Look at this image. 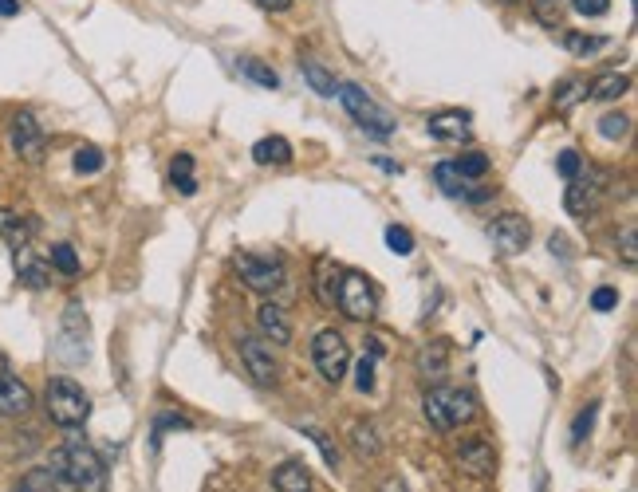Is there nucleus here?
<instances>
[{
	"label": "nucleus",
	"instance_id": "47",
	"mask_svg": "<svg viewBox=\"0 0 638 492\" xmlns=\"http://www.w3.org/2000/svg\"><path fill=\"white\" fill-rule=\"evenodd\" d=\"M20 12V0H0V16H16Z\"/></svg>",
	"mask_w": 638,
	"mask_h": 492
},
{
	"label": "nucleus",
	"instance_id": "43",
	"mask_svg": "<svg viewBox=\"0 0 638 492\" xmlns=\"http://www.w3.org/2000/svg\"><path fill=\"white\" fill-rule=\"evenodd\" d=\"M638 225H627V229H623V237H619V245H623V260H627V264H635L638 260Z\"/></svg>",
	"mask_w": 638,
	"mask_h": 492
},
{
	"label": "nucleus",
	"instance_id": "1",
	"mask_svg": "<svg viewBox=\"0 0 638 492\" xmlns=\"http://www.w3.org/2000/svg\"><path fill=\"white\" fill-rule=\"evenodd\" d=\"M52 473L75 492H107V461L79 437L52 453Z\"/></svg>",
	"mask_w": 638,
	"mask_h": 492
},
{
	"label": "nucleus",
	"instance_id": "14",
	"mask_svg": "<svg viewBox=\"0 0 638 492\" xmlns=\"http://www.w3.org/2000/svg\"><path fill=\"white\" fill-rule=\"evenodd\" d=\"M12 264H16L20 284H24V288H32V292H44V288L52 284V264H48L40 252H32L28 245H20L16 252H12Z\"/></svg>",
	"mask_w": 638,
	"mask_h": 492
},
{
	"label": "nucleus",
	"instance_id": "30",
	"mask_svg": "<svg viewBox=\"0 0 638 492\" xmlns=\"http://www.w3.org/2000/svg\"><path fill=\"white\" fill-rule=\"evenodd\" d=\"M434 182H438V189H442L446 197H469L465 178L453 170V162H438V166H434Z\"/></svg>",
	"mask_w": 638,
	"mask_h": 492
},
{
	"label": "nucleus",
	"instance_id": "2",
	"mask_svg": "<svg viewBox=\"0 0 638 492\" xmlns=\"http://www.w3.org/2000/svg\"><path fill=\"white\" fill-rule=\"evenodd\" d=\"M422 414H426V422H430L434 430L449 433L477 418V398H473L469 390L434 382V386L426 390V398H422Z\"/></svg>",
	"mask_w": 638,
	"mask_h": 492
},
{
	"label": "nucleus",
	"instance_id": "45",
	"mask_svg": "<svg viewBox=\"0 0 638 492\" xmlns=\"http://www.w3.org/2000/svg\"><path fill=\"white\" fill-rule=\"evenodd\" d=\"M260 8H268V12H288L292 8V0H256Z\"/></svg>",
	"mask_w": 638,
	"mask_h": 492
},
{
	"label": "nucleus",
	"instance_id": "23",
	"mask_svg": "<svg viewBox=\"0 0 638 492\" xmlns=\"http://www.w3.org/2000/svg\"><path fill=\"white\" fill-rule=\"evenodd\" d=\"M300 75H304V83L316 91V95H323V99H335V91H339V83H335V75L323 67V63L316 60H304L300 63Z\"/></svg>",
	"mask_w": 638,
	"mask_h": 492
},
{
	"label": "nucleus",
	"instance_id": "41",
	"mask_svg": "<svg viewBox=\"0 0 638 492\" xmlns=\"http://www.w3.org/2000/svg\"><path fill=\"white\" fill-rule=\"evenodd\" d=\"M568 8H575L579 16H607V12H611V0H572Z\"/></svg>",
	"mask_w": 638,
	"mask_h": 492
},
{
	"label": "nucleus",
	"instance_id": "42",
	"mask_svg": "<svg viewBox=\"0 0 638 492\" xmlns=\"http://www.w3.org/2000/svg\"><path fill=\"white\" fill-rule=\"evenodd\" d=\"M556 170H560V174H564V178H568V182H572L575 174H579V170H583V158H579V154H575V150H564V154H560V162H556Z\"/></svg>",
	"mask_w": 638,
	"mask_h": 492
},
{
	"label": "nucleus",
	"instance_id": "35",
	"mask_svg": "<svg viewBox=\"0 0 638 492\" xmlns=\"http://www.w3.org/2000/svg\"><path fill=\"white\" fill-rule=\"evenodd\" d=\"M595 414H599V402H591V406H583V410L575 414V422H572V445H583V441H587V433L595 430Z\"/></svg>",
	"mask_w": 638,
	"mask_h": 492
},
{
	"label": "nucleus",
	"instance_id": "40",
	"mask_svg": "<svg viewBox=\"0 0 638 492\" xmlns=\"http://www.w3.org/2000/svg\"><path fill=\"white\" fill-rule=\"evenodd\" d=\"M355 386L367 394V390H375V359L371 355H363L359 359V367H355Z\"/></svg>",
	"mask_w": 638,
	"mask_h": 492
},
{
	"label": "nucleus",
	"instance_id": "49",
	"mask_svg": "<svg viewBox=\"0 0 638 492\" xmlns=\"http://www.w3.org/2000/svg\"><path fill=\"white\" fill-rule=\"evenodd\" d=\"M0 367H4V359H0Z\"/></svg>",
	"mask_w": 638,
	"mask_h": 492
},
{
	"label": "nucleus",
	"instance_id": "25",
	"mask_svg": "<svg viewBox=\"0 0 638 492\" xmlns=\"http://www.w3.org/2000/svg\"><path fill=\"white\" fill-rule=\"evenodd\" d=\"M0 237L8 241L12 248L28 245V237H32V225L20 217V213H12V209H0Z\"/></svg>",
	"mask_w": 638,
	"mask_h": 492
},
{
	"label": "nucleus",
	"instance_id": "39",
	"mask_svg": "<svg viewBox=\"0 0 638 492\" xmlns=\"http://www.w3.org/2000/svg\"><path fill=\"white\" fill-rule=\"evenodd\" d=\"M304 433L316 441V449H319V457H323V465L327 469H335L339 465V453H335V445H331V437L327 433H319V430H312V426H304Z\"/></svg>",
	"mask_w": 638,
	"mask_h": 492
},
{
	"label": "nucleus",
	"instance_id": "12",
	"mask_svg": "<svg viewBox=\"0 0 638 492\" xmlns=\"http://www.w3.org/2000/svg\"><path fill=\"white\" fill-rule=\"evenodd\" d=\"M528 237H532V229H528V221H524L520 213H501V217L489 225V241H493V248H497L501 256L524 252V248H528Z\"/></svg>",
	"mask_w": 638,
	"mask_h": 492
},
{
	"label": "nucleus",
	"instance_id": "10",
	"mask_svg": "<svg viewBox=\"0 0 638 492\" xmlns=\"http://www.w3.org/2000/svg\"><path fill=\"white\" fill-rule=\"evenodd\" d=\"M8 142L16 150V158L24 162H44V150H48V138H44V126L32 111H16L12 123H8Z\"/></svg>",
	"mask_w": 638,
	"mask_h": 492
},
{
	"label": "nucleus",
	"instance_id": "9",
	"mask_svg": "<svg viewBox=\"0 0 638 492\" xmlns=\"http://www.w3.org/2000/svg\"><path fill=\"white\" fill-rule=\"evenodd\" d=\"M607 182H611V174L607 170H579L568 185V193H564V205H568V213L572 217H587V213H595L599 209V201H603V193H607Z\"/></svg>",
	"mask_w": 638,
	"mask_h": 492
},
{
	"label": "nucleus",
	"instance_id": "34",
	"mask_svg": "<svg viewBox=\"0 0 638 492\" xmlns=\"http://www.w3.org/2000/svg\"><path fill=\"white\" fill-rule=\"evenodd\" d=\"M103 150L99 146H79L75 150V158H71V166H75V174H99L103 170Z\"/></svg>",
	"mask_w": 638,
	"mask_h": 492
},
{
	"label": "nucleus",
	"instance_id": "11",
	"mask_svg": "<svg viewBox=\"0 0 638 492\" xmlns=\"http://www.w3.org/2000/svg\"><path fill=\"white\" fill-rule=\"evenodd\" d=\"M241 363L249 370V378L260 382V386H276V378H280V363H276V351H272V343L268 339H253V335H245L241 339Z\"/></svg>",
	"mask_w": 638,
	"mask_h": 492
},
{
	"label": "nucleus",
	"instance_id": "16",
	"mask_svg": "<svg viewBox=\"0 0 638 492\" xmlns=\"http://www.w3.org/2000/svg\"><path fill=\"white\" fill-rule=\"evenodd\" d=\"M256 327H260V339H268L272 347H288L292 343V319H288V311L280 304H260Z\"/></svg>",
	"mask_w": 638,
	"mask_h": 492
},
{
	"label": "nucleus",
	"instance_id": "27",
	"mask_svg": "<svg viewBox=\"0 0 638 492\" xmlns=\"http://www.w3.org/2000/svg\"><path fill=\"white\" fill-rule=\"evenodd\" d=\"M170 182L182 197H193L197 193V178H193V154H178L170 162Z\"/></svg>",
	"mask_w": 638,
	"mask_h": 492
},
{
	"label": "nucleus",
	"instance_id": "46",
	"mask_svg": "<svg viewBox=\"0 0 638 492\" xmlns=\"http://www.w3.org/2000/svg\"><path fill=\"white\" fill-rule=\"evenodd\" d=\"M375 166H379L383 174H402V166H398V162H390V158H375Z\"/></svg>",
	"mask_w": 638,
	"mask_h": 492
},
{
	"label": "nucleus",
	"instance_id": "5",
	"mask_svg": "<svg viewBox=\"0 0 638 492\" xmlns=\"http://www.w3.org/2000/svg\"><path fill=\"white\" fill-rule=\"evenodd\" d=\"M335 99L347 107V115L355 119V123L363 126L367 134H375V138H390L394 130H398V119L386 111V107H379L359 83H339V91H335Z\"/></svg>",
	"mask_w": 638,
	"mask_h": 492
},
{
	"label": "nucleus",
	"instance_id": "3",
	"mask_svg": "<svg viewBox=\"0 0 638 492\" xmlns=\"http://www.w3.org/2000/svg\"><path fill=\"white\" fill-rule=\"evenodd\" d=\"M44 410L52 418V426L60 430H79L91 418V398L75 378H52L44 390Z\"/></svg>",
	"mask_w": 638,
	"mask_h": 492
},
{
	"label": "nucleus",
	"instance_id": "22",
	"mask_svg": "<svg viewBox=\"0 0 638 492\" xmlns=\"http://www.w3.org/2000/svg\"><path fill=\"white\" fill-rule=\"evenodd\" d=\"M316 296L323 308H335V300H339V268L327 256L316 260Z\"/></svg>",
	"mask_w": 638,
	"mask_h": 492
},
{
	"label": "nucleus",
	"instance_id": "29",
	"mask_svg": "<svg viewBox=\"0 0 638 492\" xmlns=\"http://www.w3.org/2000/svg\"><path fill=\"white\" fill-rule=\"evenodd\" d=\"M351 441H355V453H359V457H379V449H383V445H379V430H375L371 422H355V426H351Z\"/></svg>",
	"mask_w": 638,
	"mask_h": 492
},
{
	"label": "nucleus",
	"instance_id": "38",
	"mask_svg": "<svg viewBox=\"0 0 638 492\" xmlns=\"http://www.w3.org/2000/svg\"><path fill=\"white\" fill-rule=\"evenodd\" d=\"M386 245L390 252H398V256H410L414 252V237H410V229H402V225H386Z\"/></svg>",
	"mask_w": 638,
	"mask_h": 492
},
{
	"label": "nucleus",
	"instance_id": "33",
	"mask_svg": "<svg viewBox=\"0 0 638 492\" xmlns=\"http://www.w3.org/2000/svg\"><path fill=\"white\" fill-rule=\"evenodd\" d=\"M453 170L469 182V178H485L489 174V158L481 154V150H473V154H461V158H453Z\"/></svg>",
	"mask_w": 638,
	"mask_h": 492
},
{
	"label": "nucleus",
	"instance_id": "15",
	"mask_svg": "<svg viewBox=\"0 0 638 492\" xmlns=\"http://www.w3.org/2000/svg\"><path fill=\"white\" fill-rule=\"evenodd\" d=\"M32 406H36L32 390L16 374L0 370V418H24V414H32Z\"/></svg>",
	"mask_w": 638,
	"mask_h": 492
},
{
	"label": "nucleus",
	"instance_id": "8",
	"mask_svg": "<svg viewBox=\"0 0 638 492\" xmlns=\"http://www.w3.org/2000/svg\"><path fill=\"white\" fill-rule=\"evenodd\" d=\"M233 268H237V276L260 292V296H268V292H276V288H284V280H288V268H284V260L280 256H256V252H237V260H233Z\"/></svg>",
	"mask_w": 638,
	"mask_h": 492
},
{
	"label": "nucleus",
	"instance_id": "44",
	"mask_svg": "<svg viewBox=\"0 0 638 492\" xmlns=\"http://www.w3.org/2000/svg\"><path fill=\"white\" fill-rule=\"evenodd\" d=\"M591 308H595V311H615V308H619V292H615V288H599V292L591 296Z\"/></svg>",
	"mask_w": 638,
	"mask_h": 492
},
{
	"label": "nucleus",
	"instance_id": "6",
	"mask_svg": "<svg viewBox=\"0 0 638 492\" xmlns=\"http://www.w3.org/2000/svg\"><path fill=\"white\" fill-rule=\"evenodd\" d=\"M347 319H355V323H371L375 319V311H379V292H375V284H371V276H363V272H339V300H335Z\"/></svg>",
	"mask_w": 638,
	"mask_h": 492
},
{
	"label": "nucleus",
	"instance_id": "21",
	"mask_svg": "<svg viewBox=\"0 0 638 492\" xmlns=\"http://www.w3.org/2000/svg\"><path fill=\"white\" fill-rule=\"evenodd\" d=\"M631 91V79L623 75V71H607V75H599L591 87H587V99H595V103H615V99H623Z\"/></svg>",
	"mask_w": 638,
	"mask_h": 492
},
{
	"label": "nucleus",
	"instance_id": "28",
	"mask_svg": "<svg viewBox=\"0 0 638 492\" xmlns=\"http://www.w3.org/2000/svg\"><path fill=\"white\" fill-rule=\"evenodd\" d=\"M611 40L607 36H587V32H564V48L572 52V56H595V52H603Z\"/></svg>",
	"mask_w": 638,
	"mask_h": 492
},
{
	"label": "nucleus",
	"instance_id": "13",
	"mask_svg": "<svg viewBox=\"0 0 638 492\" xmlns=\"http://www.w3.org/2000/svg\"><path fill=\"white\" fill-rule=\"evenodd\" d=\"M457 465L461 473L469 477H493V465H497V453H493V441L489 437H469L457 445Z\"/></svg>",
	"mask_w": 638,
	"mask_h": 492
},
{
	"label": "nucleus",
	"instance_id": "48",
	"mask_svg": "<svg viewBox=\"0 0 638 492\" xmlns=\"http://www.w3.org/2000/svg\"><path fill=\"white\" fill-rule=\"evenodd\" d=\"M379 492H406V485H402V481H383V489Z\"/></svg>",
	"mask_w": 638,
	"mask_h": 492
},
{
	"label": "nucleus",
	"instance_id": "20",
	"mask_svg": "<svg viewBox=\"0 0 638 492\" xmlns=\"http://www.w3.org/2000/svg\"><path fill=\"white\" fill-rule=\"evenodd\" d=\"M253 162L256 166H288L292 162V142L280 138V134H268L253 146Z\"/></svg>",
	"mask_w": 638,
	"mask_h": 492
},
{
	"label": "nucleus",
	"instance_id": "17",
	"mask_svg": "<svg viewBox=\"0 0 638 492\" xmlns=\"http://www.w3.org/2000/svg\"><path fill=\"white\" fill-rule=\"evenodd\" d=\"M426 130L438 142H469V115L465 111H438L426 119Z\"/></svg>",
	"mask_w": 638,
	"mask_h": 492
},
{
	"label": "nucleus",
	"instance_id": "24",
	"mask_svg": "<svg viewBox=\"0 0 638 492\" xmlns=\"http://www.w3.org/2000/svg\"><path fill=\"white\" fill-rule=\"evenodd\" d=\"M528 8H532V16H536V24L540 28H564V16H568V0H528Z\"/></svg>",
	"mask_w": 638,
	"mask_h": 492
},
{
	"label": "nucleus",
	"instance_id": "19",
	"mask_svg": "<svg viewBox=\"0 0 638 492\" xmlns=\"http://www.w3.org/2000/svg\"><path fill=\"white\" fill-rule=\"evenodd\" d=\"M272 489L276 492H312V473L304 461H284L272 469Z\"/></svg>",
	"mask_w": 638,
	"mask_h": 492
},
{
	"label": "nucleus",
	"instance_id": "26",
	"mask_svg": "<svg viewBox=\"0 0 638 492\" xmlns=\"http://www.w3.org/2000/svg\"><path fill=\"white\" fill-rule=\"evenodd\" d=\"M583 99H587V83H583V79H564V83L556 87V95H552V103H556L560 115H572Z\"/></svg>",
	"mask_w": 638,
	"mask_h": 492
},
{
	"label": "nucleus",
	"instance_id": "37",
	"mask_svg": "<svg viewBox=\"0 0 638 492\" xmlns=\"http://www.w3.org/2000/svg\"><path fill=\"white\" fill-rule=\"evenodd\" d=\"M627 130H631V119H627V115H603V119H599V134H603L607 142H623Z\"/></svg>",
	"mask_w": 638,
	"mask_h": 492
},
{
	"label": "nucleus",
	"instance_id": "7",
	"mask_svg": "<svg viewBox=\"0 0 638 492\" xmlns=\"http://www.w3.org/2000/svg\"><path fill=\"white\" fill-rule=\"evenodd\" d=\"M312 363H316L319 378L339 386L347 378V367H351V347L347 339L335 331V327H323L316 339H312Z\"/></svg>",
	"mask_w": 638,
	"mask_h": 492
},
{
	"label": "nucleus",
	"instance_id": "32",
	"mask_svg": "<svg viewBox=\"0 0 638 492\" xmlns=\"http://www.w3.org/2000/svg\"><path fill=\"white\" fill-rule=\"evenodd\" d=\"M56 485H60V477L52 469H32V473L20 477L16 492H56Z\"/></svg>",
	"mask_w": 638,
	"mask_h": 492
},
{
	"label": "nucleus",
	"instance_id": "4",
	"mask_svg": "<svg viewBox=\"0 0 638 492\" xmlns=\"http://www.w3.org/2000/svg\"><path fill=\"white\" fill-rule=\"evenodd\" d=\"M56 359L67 367H83L91 359V323L79 300H67L60 315V331H56Z\"/></svg>",
	"mask_w": 638,
	"mask_h": 492
},
{
	"label": "nucleus",
	"instance_id": "36",
	"mask_svg": "<svg viewBox=\"0 0 638 492\" xmlns=\"http://www.w3.org/2000/svg\"><path fill=\"white\" fill-rule=\"evenodd\" d=\"M56 272H64V276H79V256H75V248L71 245H56L52 248V260H48Z\"/></svg>",
	"mask_w": 638,
	"mask_h": 492
},
{
	"label": "nucleus",
	"instance_id": "18",
	"mask_svg": "<svg viewBox=\"0 0 638 492\" xmlns=\"http://www.w3.org/2000/svg\"><path fill=\"white\" fill-rule=\"evenodd\" d=\"M449 359H453V351H449L446 339H434V343H426L422 351H418V374L434 386V382H442L449 374Z\"/></svg>",
	"mask_w": 638,
	"mask_h": 492
},
{
	"label": "nucleus",
	"instance_id": "31",
	"mask_svg": "<svg viewBox=\"0 0 638 492\" xmlns=\"http://www.w3.org/2000/svg\"><path fill=\"white\" fill-rule=\"evenodd\" d=\"M237 67H241V75H245V79H253L256 87H268V91H276V87H280V75H276V71H272L268 63H260V60H241Z\"/></svg>",
	"mask_w": 638,
	"mask_h": 492
}]
</instances>
